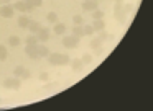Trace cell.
Segmentation results:
<instances>
[{
	"label": "cell",
	"instance_id": "7402d4cb",
	"mask_svg": "<svg viewBox=\"0 0 153 111\" xmlns=\"http://www.w3.org/2000/svg\"><path fill=\"white\" fill-rule=\"evenodd\" d=\"M23 72H25V67H22V65H17V67L13 69V75H15V77H18V78L22 77Z\"/></svg>",
	"mask_w": 153,
	"mask_h": 111
},
{
	"label": "cell",
	"instance_id": "52a82bcc",
	"mask_svg": "<svg viewBox=\"0 0 153 111\" xmlns=\"http://www.w3.org/2000/svg\"><path fill=\"white\" fill-rule=\"evenodd\" d=\"M13 13H15V10H13V7H12V5L0 7V15L5 16V18H12V16H13Z\"/></svg>",
	"mask_w": 153,
	"mask_h": 111
},
{
	"label": "cell",
	"instance_id": "603a6c76",
	"mask_svg": "<svg viewBox=\"0 0 153 111\" xmlns=\"http://www.w3.org/2000/svg\"><path fill=\"white\" fill-rule=\"evenodd\" d=\"M73 23H74V25H84L82 15H74V16H73Z\"/></svg>",
	"mask_w": 153,
	"mask_h": 111
},
{
	"label": "cell",
	"instance_id": "484cf974",
	"mask_svg": "<svg viewBox=\"0 0 153 111\" xmlns=\"http://www.w3.org/2000/svg\"><path fill=\"white\" fill-rule=\"evenodd\" d=\"M81 61H82V64H91V62H92V56H91V54H84Z\"/></svg>",
	"mask_w": 153,
	"mask_h": 111
},
{
	"label": "cell",
	"instance_id": "8fae6325",
	"mask_svg": "<svg viewBox=\"0 0 153 111\" xmlns=\"http://www.w3.org/2000/svg\"><path fill=\"white\" fill-rule=\"evenodd\" d=\"M27 28L31 31V34H36V33L40 31V28H41V23H38V21H30Z\"/></svg>",
	"mask_w": 153,
	"mask_h": 111
},
{
	"label": "cell",
	"instance_id": "277c9868",
	"mask_svg": "<svg viewBox=\"0 0 153 111\" xmlns=\"http://www.w3.org/2000/svg\"><path fill=\"white\" fill-rule=\"evenodd\" d=\"M13 7V10H18V12H22V13H27V12H33V7L31 5H28L25 0H20V2H17L15 5H12Z\"/></svg>",
	"mask_w": 153,
	"mask_h": 111
},
{
	"label": "cell",
	"instance_id": "d4e9b609",
	"mask_svg": "<svg viewBox=\"0 0 153 111\" xmlns=\"http://www.w3.org/2000/svg\"><path fill=\"white\" fill-rule=\"evenodd\" d=\"M25 2H27L28 5H31L33 8H35V7H41V3H43L41 0H25Z\"/></svg>",
	"mask_w": 153,
	"mask_h": 111
},
{
	"label": "cell",
	"instance_id": "6da1fadb",
	"mask_svg": "<svg viewBox=\"0 0 153 111\" xmlns=\"http://www.w3.org/2000/svg\"><path fill=\"white\" fill-rule=\"evenodd\" d=\"M48 62L51 65H66L69 64L71 57L68 54H58V52H53V54H48Z\"/></svg>",
	"mask_w": 153,
	"mask_h": 111
},
{
	"label": "cell",
	"instance_id": "5b68a950",
	"mask_svg": "<svg viewBox=\"0 0 153 111\" xmlns=\"http://www.w3.org/2000/svg\"><path fill=\"white\" fill-rule=\"evenodd\" d=\"M36 39H38V42H46L50 39V29L46 26H41L40 31L36 33Z\"/></svg>",
	"mask_w": 153,
	"mask_h": 111
},
{
	"label": "cell",
	"instance_id": "83f0119b",
	"mask_svg": "<svg viewBox=\"0 0 153 111\" xmlns=\"http://www.w3.org/2000/svg\"><path fill=\"white\" fill-rule=\"evenodd\" d=\"M31 77V72L30 70H27V69H25V72L23 74H22V77H20V80H28V78Z\"/></svg>",
	"mask_w": 153,
	"mask_h": 111
},
{
	"label": "cell",
	"instance_id": "e0dca14e",
	"mask_svg": "<svg viewBox=\"0 0 153 111\" xmlns=\"http://www.w3.org/2000/svg\"><path fill=\"white\" fill-rule=\"evenodd\" d=\"M91 13H92L94 20H104V15H105V13H104L102 10H99V8H96L94 12H91Z\"/></svg>",
	"mask_w": 153,
	"mask_h": 111
},
{
	"label": "cell",
	"instance_id": "3957f363",
	"mask_svg": "<svg viewBox=\"0 0 153 111\" xmlns=\"http://www.w3.org/2000/svg\"><path fill=\"white\" fill-rule=\"evenodd\" d=\"M61 42H63L64 47L74 49V47H77V44H79V38H76V36H64Z\"/></svg>",
	"mask_w": 153,
	"mask_h": 111
},
{
	"label": "cell",
	"instance_id": "f1b7e54d",
	"mask_svg": "<svg viewBox=\"0 0 153 111\" xmlns=\"http://www.w3.org/2000/svg\"><path fill=\"white\" fill-rule=\"evenodd\" d=\"M48 78H50V75H48L46 72H41L40 74V80L41 82H48Z\"/></svg>",
	"mask_w": 153,
	"mask_h": 111
},
{
	"label": "cell",
	"instance_id": "ba28073f",
	"mask_svg": "<svg viewBox=\"0 0 153 111\" xmlns=\"http://www.w3.org/2000/svg\"><path fill=\"white\" fill-rule=\"evenodd\" d=\"M25 52H27V56H28L30 59H40V56H38V49H36V44L27 46Z\"/></svg>",
	"mask_w": 153,
	"mask_h": 111
},
{
	"label": "cell",
	"instance_id": "9c48e42d",
	"mask_svg": "<svg viewBox=\"0 0 153 111\" xmlns=\"http://www.w3.org/2000/svg\"><path fill=\"white\" fill-rule=\"evenodd\" d=\"M69 64H71V69H73V70H76V72L82 70V67H84V64H82V61H81V59H71Z\"/></svg>",
	"mask_w": 153,
	"mask_h": 111
},
{
	"label": "cell",
	"instance_id": "44dd1931",
	"mask_svg": "<svg viewBox=\"0 0 153 111\" xmlns=\"http://www.w3.org/2000/svg\"><path fill=\"white\" fill-rule=\"evenodd\" d=\"M82 29H84V34H87V36H92L94 33V28H92V25H84L82 26Z\"/></svg>",
	"mask_w": 153,
	"mask_h": 111
},
{
	"label": "cell",
	"instance_id": "9a60e30c",
	"mask_svg": "<svg viewBox=\"0 0 153 111\" xmlns=\"http://www.w3.org/2000/svg\"><path fill=\"white\" fill-rule=\"evenodd\" d=\"M31 21V20L30 18H28V16L27 15H22L20 16V18H18V26H20V28H27V26H28V23H30Z\"/></svg>",
	"mask_w": 153,
	"mask_h": 111
},
{
	"label": "cell",
	"instance_id": "8992f818",
	"mask_svg": "<svg viewBox=\"0 0 153 111\" xmlns=\"http://www.w3.org/2000/svg\"><path fill=\"white\" fill-rule=\"evenodd\" d=\"M96 8H99V2H97V0H84L82 2L84 12H94Z\"/></svg>",
	"mask_w": 153,
	"mask_h": 111
},
{
	"label": "cell",
	"instance_id": "4316f807",
	"mask_svg": "<svg viewBox=\"0 0 153 111\" xmlns=\"http://www.w3.org/2000/svg\"><path fill=\"white\" fill-rule=\"evenodd\" d=\"M97 33H99V36H97V38H99L100 41H105V39L109 38V34H107L105 29H102V31H97Z\"/></svg>",
	"mask_w": 153,
	"mask_h": 111
},
{
	"label": "cell",
	"instance_id": "7c38bea8",
	"mask_svg": "<svg viewBox=\"0 0 153 111\" xmlns=\"http://www.w3.org/2000/svg\"><path fill=\"white\" fill-rule=\"evenodd\" d=\"M92 28H94V31H102V29H105V23H104V20H94V23H92Z\"/></svg>",
	"mask_w": 153,
	"mask_h": 111
},
{
	"label": "cell",
	"instance_id": "5bb4252c",
	"mask_svg": "<svg viewBox=\"0 0 153 111\" xmlns=\"http://www.w3.org/2000/svg\"><path fill=\"white\" fill-rule=\"evenodd\" d=\"M36 49H38V56L40 57H46L50 54V51H48V47L45 44H36Z\"/></svg>",
	"mask_w": 153,
	"mask_h": 111
},
{
	"label": "cell",
	"instance_id": "7a4b0ae2",
	"mask_svg": "<svg viewBox=\"0 0 153 111\" xmlns=\"http://www.w3.org/2000/svg\"><path fill=\"white\" fill-rule=\"evenodd\" d=\"M22 85V80L18 77H10V78H5L4 80V87L5 88H12V90H18Z\"/></svg>",
	"mask_w": 153,
	"mask_h": 111
},
{
	"label": "cell",
	"instance_id": "cb8c5ba5",
	"mask_svg": "<svg viewBox=\"0 0 153 111\" xmlns=\"http://www.w3.org/2000/svg\"><path fill=\"white\" fill-rule=\"evenodd\" d=\"M100 46H102V41H100L99 38H96V39H92V41H91V47L97 49V47H100Z\"/></svg>",
	"mask_w": 153,
	"mask_h": 111
},
{
	"label": "cell",
	"instance_id": "4dcf8cb0",
	"mask_svg": "<svg viewBox=\"0 0 153 111\" xmlns=\"http://www.w3.org/2000/svg\"><path fill=\"white\" fill-rule=\"evenodd\" d=\"M112 2H117V3H122L123 0H112Z\"/></svg>",
	"mask_w": 153,
	"mask_h": 111
},
{
	"label": "cell",
	"instance_id": "f546056e",
	"mask_svg": "<svg viewBox=\"0 0 153 111\" xmlns=\"http://www.w3.org/2000/svg\"><path fill=\"white\" fill-rule=\"evenodd\" d=\"M96 54H97V56H100V54H102V46H100V47H97V49H96Z\"/></svg>",
	"mask_w": 153,
	"mask_h": 111
},
{
	"label": "cell",
	"instance_id": "ac0fdd59",
	"mask_svg": "<svg viewBox=\"0 0 153 111\" xmlns=\"http://www.w3.org/2000/svg\"><path fill=\"white\" fill-rule=\"evenodd\" d=\"M8 57V49L4 44H0V61H5Z\"/></svg>",
	"mask_w": 153,
	"mask_h": 111
},
{
	"label": "cell",
	"instance_id": "d6986e66",
	"mask_svg": "<svg viewBox=\"0 0 153 111\" xmlns=\"http://www.w3.org/2000/svg\"><path fill=\"white\" fill-rule=\"evenodd\" d=\"M46 20H48V23H56L58 21V13L56 12H50L46 15Z\"/></svg>",
	"mask_w": 153,
	"mask_h": 111
},
{
	"label": "cell",
	"instance_id": "2e32d148",
	"mask_svg": "<svg viewBox=\"0 0 153 111\" xmlns=\"http://www.w3.org/2000/svg\"><path fill=\"white\" fill-rule=\"evenodd\" d=\"M20 42H22V39L18 38V36H10V38H8V46H12V47H17Z\"/></svg>",
	"mask_w": 153,
	"mask_h": 111
},
{
	"label": "cell",
	"instance_id": "30bf717a",
	"mask_svg": "<svg viewBox=\"0 0 153 111\" xmlns=\"http://www.w3.org/2000/svg\"><path fill=\"white\" fill-rule=\"evenodd\" d=\"M54 33H56L58 36H63L64 33H66V25L64 23H54Z\"/></svg>",
	"mask_w": 153,
	"mask_h": 111
},
{
	"label": "cell",
	"instance_id": "4fadbf2b",
	"mask_svg": "<svg viewBox=\"0 0 153 111\" xmlns=\"http://www.w3.org/2000/svg\"><path fill=\"white\" fill-rule=\"evenodd\" d=\"M73 36H76V38H82V36H84L82 25H74L73 26Z\"/></svg>",
	"mask_w": 153,
	"mask_h": 111
},
{
	"label": "cell",
	"instance_id": "ffe728a7",
	"mask_svg": "<svg viewBox=\"0 0 153 111\" xmlns=\"http://www.w3.org/2000/svg\"><path fill=\"white\" fill-rule=\"evenodd\" d=\"M25 42H27V46H31V44H38L36 34H31V36H28V38L25 39Z\"/></svg>",
	"mask_w": 153,
	"mask_h": 111
},
{
	"label": "cell",
	"instance_id": "1f68e13d",
	"mask_svg": "<svg viewBox=\"0 0 153 111\" xmlns=\"http://www.w3.org/2000/svg\"><path fill=\"white\" fill-rule=\"evenodd\" d=\"M0 103H2V98H0Z\"/></svg>",
	"mask_w": 153,
	"mask_h": 111
}]
</instances>
